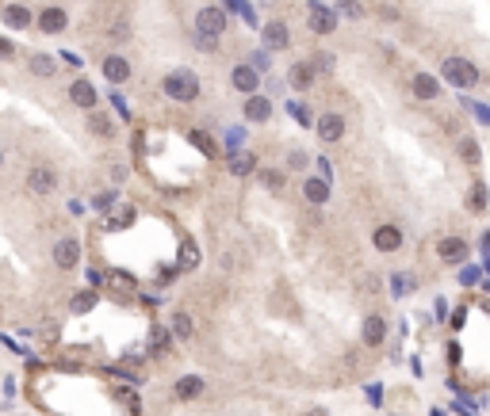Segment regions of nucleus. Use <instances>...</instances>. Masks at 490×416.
<instances>
[{
    "instance_id": "a878e982",
    "label": "nucleus",
    "mask_w": 490,
    "mask_h": 416,
    "mask_svg": "<svg viewBox=\"0 0 490 416\" xmlns=\"http://www.w3.org/2000/svg\"><path fill=\"white\" fill-rule=\"evenodd\" d=\"M180 268H184V271L200 268V248L191 245V241H184V245H180Z\"/></svg>"
},
{
    "instance_id": "72a5a7b5",
    "label": "nucleus",
    "mask_w": 490,
    "mask_h": 416,
    "mask_svg": "<svg viewBox=\"0 0 490 416\" xmlns=\"http://www.w3.org/2000/svg\"><path fill=\"white\" fill-rule=\"evenodd\" d=\"M150 348H153V351H165V348H169V333H165V328H153Z\"/></svg>"
},
{
    "instance_id": "a211bd4d",
    "label": "nucleus",
    "mask_w": 490,
    "mask_h": 416,
    "mask_svg": "<svg viewBox=\"0 0 490 416\" xmlns=\"http://www.w3.org/2000/svg\"><path fill=\"white\" fill-rule=\"evenodd\" d=\"M414 96L417 99H437L440 96V81H437V77H429V73H417L414 77Z\"/></svg>"
},
{
    "instance_id": "7ed1b4c3",
    "label": "nucleus",
    "mask_w": 490,
    "mask_h": 416,
    "mask_svg": "<svg viewBox=\"0 0 490 416\" xmlns=\"http://www.w3.org/2000/svg\"><path fill=\"white\" fill-rule=\"evenodd\" d=\"M226 31V12L223 8H200L196 12V34L203 39H218Z\"/></svg>"
},
{
    "instance_id": "39448f33",
    "label": "nucleus",
    "mask_w": 490,
    "mask_h": 416,
    "mask_svg": "<svg viewBox=\"0 0 490 416\" xmlns=\"http://www.w3.org/2000/svg\"><path fill=\"white\" fill-rule=\"evenodd\" d=\"M27 188H31L35 195H50V191L58 188V172H54L50 164H35V168L27 172Z\"/></svg>"
},
{
    "instance_id": "2eb2a0df",
    "label": "nucleus",
    "mask_w": 490,
    "mask_h": 416,
    "mask_svg": "<svg viewBox=\"0 0 490 416\" xmlns=\"http://www.w3.org/2000/svg\"><path fill=\"white\" fill-rule=\"evenodd\" d=\"M288 42H291L288 23H280V19L265 23V46H268V50H288Z\"/></svg>"
},
{
    "instance_id": "bb28decb",
    "label": "nucleus",
    "mask_w": 490,
    "mask_h": 416,
    "mask_svg": "<svg viewBox=\"0 0 490 416\" xmlns=\"http://www.w3.org/2000/svg\"><path fill=\"white\" fill-rule=\"evenodd\" d=\"M257 176H261V184H265L268 191H283V172H276V168H261Z\"/></svg>"
},
{
    "instance_id": "9b49d317",
    "label": "nucleus",
    "mask_w": 490,
    "mask_h": 416,
    "mask_svg": "<svg viewBox=\"0 0 490 416\" xmlns=\"http://www.w3.org/2000/svg\"><path fill=\"white\" fill-rule=\"evenodd\" d=\"M372 241H375L379 252H399V248H402V229L399 226H379Z\"/></svg>"
},
{
    "instance_id": "f257e3e1",
    "label": "nucleus",
    "mask_w": 490,
    "mask_h": 416,
    "mask_svg": "<svg viewBox=\"0 0 490 416\" xmlns=\"http://www.w3.org/2000/svg\"><path fill=\"white\" fill-rule=\"evenodd\" d=\"M161 88H165V96L176 99V103H191V99L200 96V77L191 73V69H173V73L161 81Z\"/></svg>"
},
{
    "instance_id": "c03bdc74",
    "label": "nucleus",
    "mask_w": 490,
    "mask_h": 416,
    "mask_svg": "<svg viewBox=\"0 0 490 416\" xmlns=\"http://www.w3.org/2000/svg\"><path fill=\"white\" fill-rule=\"evenodd\" d=\"M460 279H464V283H475V279H479V271H475V268H464V275H460Z\"/></svg>"
},
{
    "instance_id": "a19ab883",
    "label": "nucleus",
    "mask_w": 490,
    "mask_h": 416,
    "mask_svg": "<svg viewBox=\"0 0 490 416\" xmlns=\"http://www.w3.org/2000/svg\"><path fill=\"white\" fill-rule=\"evenodd\" d=\"M249 66L257 69V73H261V69H268V54H265V50H257V54H253V61H249Z\"/></svg>"
},
{
    "instance_id": "9d476101",
    "label": "nucleus",
    "mask_w": 490,
    "mask_h": 416,
    "mask_svg": "<svg viewBox=\"0 0 490 416\" xmlns=\"http://www.w3.org/2000/svg\"><path fill=\"white\" fill-rule=\"evenodd\" d=\"M245 119H249V123H268V119H272V99L257 96V92L245 96Z\"/></svg>"
},
{
    "instance_id": "cd10ccee",
    "label": "nucleus",
    "mask_w": 490,
    "mask_h": 416,
    "mask_svg": "<svg viewBox=\"0 0 490 416\" xmlns=\"http://www.w3.org/2000/svg\"><path fill=\"white\" fill-rule=\"evenodd\" d=\"M471 210L475 214L487 210V184H482V180H475V188H471Z\"/></svg>"
},
{
    "instance_id": "c85d7f7f",
    "label": "nucleus",
    "mask_w": 490,
    "mask_h": 416,
    "mask_svg": "<svg viewBox=\"0 0 490 416\" xmlns=\"http://www.w3.org/2000/svg\"><path fill=\"white\" fill-rule=\"evenodd\" d=\"M173 336H180V340H188V336H191V317H188V313H176V317H173Z\"/></svg>"
},
{
    "instance_id": "c9c22d12",
    "label": "nucleus",
    "mask_w": 490,
    "mask_h": 416,
    "mask_svg": "<svg viewBox=\"0 0 490 416\" xmlns=\"http://www.w3.org/2000/svg\"><path fill=\"white\" fill-rule=\"evenodd\" d=\"M108 283L115 286V290H134V279L131 275H108Z\"/></svg>"
},
{
    "instance_id": "5701e85b",
    "label": "nucleus",
    "mask_w": 490,
    "mask_h": 416,
    "mask_svg": "<svg viewBox=\"0 0 490 416\" xmlns=\"http://www.w3.org/2000/svg\"><path fill=\"white\" fill-rule=\"evenodd\" d=\"M4 23L8 27H31V12H27L23 4H8V8H4Z\"/></svg>"
},
{
    "instance_id": "f704fd0d",
    "label": "nucleus",
    "mask_w": 490,
    "mask_h": 416,
    "mask_svg": "<svg viewBox=\"0 0 490 416\" xmlns=\"http://www.w3.org/2000/svg\"><path fill=\"white\" fill-rule=\"evenodd\" d=\"M92 206H96V210H108V206H115V191H100V195L92 199Z\"/></svg>"
},
{
    "instance_id": "f03ea898",
    "label": "nucleus",
    "mask_w": 490,
    "mask_h": 416,
    "mask_svg": "<svg viewBox=\"0 0 490 416\" xmlns=\"http://www.w3.org/2000/svg\"><path fill=\"white\" fill-rule=\"evenodd\" d=\"M440 73H444L449 84H456V88H475V84H479V69H475L467 57H444Z\"/></svg>"
},
{
    "instance_id": "dca6fc26",
    "label": "nucleus",
    "mask_w": 490,
    "mask_h": 416,
    "mask_svg": "<svg viewBox=\"0 0 490 416\" xmlns=\"http://www.w3.org/2000/svg\"><path fill=\"white\" fill-rule=\"evenodd\" d=\"M437 256H440V260H449V264H456V260H464V256H467V245L460 241V237H440Z\"/></svg>"
},
{
    "instance_id": "6e6552de",
    "label": "nucleus",
    "mask_w": 490,
    "mask_h": 416,
    "mask_svg": "<svg viewBox=\"0 0 490 416\" xmlns=\"http://www.w3.org/2000/svg\"><path fill=\"white\" fill-rule=\"evenodd\" d=\"M230 84L241 92V96H253V92L261 88V73L253 66H234V73H230Z\"/></svg>"
},
{
    "instance_id": "393cba45",
    "label": "nucleus",
    "mask_w": 490,
    "mask_h": 416,
    "mask_svg": "<svg viewBox=\"0 0 490 416\" xmlns=\"http://www.w3.org/2000/svg\"><path fill=\"white\" fill-rule=\"evenodd\" d=\"M131 221H134V210H131V206H119L111 218H104V229H111V233H115V229H126Z\"/></svg>"
},
{
    "instance_id": "2f4dec72",
    "label": "nucleus",
    "mask_w": 490,
    "mask_h": 416,
    "mask_svg": "<svg viewBox=\"0 0 490 416\" xmlns=\"http://www.w3.org/2000/svg\"><path fill=\"white\" fill-rule=\"evenodd\" d=\"M291 115H295V123H299V126H310V123H314V115H310V107L291 103Z\"/></svg>"
},
{
    "instance_id": "ddd939ff",
    "label": "nucleus",
    "mask_w": 490,
    "mask_h": 416,
    "mask_svg": "<svg viewBox=\"0 0 490 416\" xmlns=\"http://www.w3.org/2000/svg\"><path fill=\"white\" fill-rule=\"evenodd\" d=\"M104 77H108L111 84H123L126 77H131V61H126L123 54H108L104 57Z\"/></svg>"
},
{
    "instance_id": "79ce46f5",
    "label": "nucleus",
    "mask_w": 490,
    "mask_h": 416,
    "mask_svg": "<svg viewBox=\"0 0 490 416\" xmlns=\"http://www.w3.org/2000/svg\"><path fill=\"white\" fill-rule=\"evenodd\" d=\"M126 34H131V27H126V23H115V27H111V39H126Z\"/></svg>"
},
{
    "instance_id": "ea45409f",
    "label": "nucleus",
    "mask_w": 490,
    "mask_h": 416,
    "mask_svg": "<svg viewBox=\"0 0 490 416\" xmlns=\"http://www.w3.org/2000/svg\"><path fill=\"white\" fill-rule=\"evenodd\" d=\"M12 57H16V46L8 39H0V61H12Z\"/></svg>"
},
{
    "instance_id": "7c9ffc66",
    "label": "nucleus",
    "mask_w": 490,
    "mask_h": 416,
    "mask_svg": "<svg viewBox=\"0 0 490 416\" xmlns=\"http://www.w3.org/2000/svg\"><path fill=\"white\" fill-rule=\"evenodd\" d=\"M92 306H96V294H92V290H81V294L73 298V310H77V313H88Z\"/></svg>"
},
{
    "instance_id": "a18cd8bd",
    "label": "nucleus",
    "mask_w": 490,
    "mask_h": 416,
    "mask_svg": "<svg viewBox=\"0 0 490 416\" xmlns=\"http://www.w3.org/2000/svg\"><path fill=\"white\" fill-rule=\"evenodd\" d=\"M310 416H326V413H322V408H314V413H310Z\"/></svg>"
},
{
    "instance_id": "f8f14e48",
    "label": "nucleus",
    "mask_w": 490,
    "mask_h": 416,
    "mask_svg": "<svg viewBox=\"0 0 490 416\" xmlns=\"http://www.w3.org/2000/svg\"><path fill=\"white\" fill-rule=\"evenodd\" d=\"M69 27V16L62 8H42L39 12V31H46V34H62Z\"/></svg>"
},
{
    "instance_id": "473e14b6",
    "label": "nucleus",
    "mask_w": 490,
    "mask_h": 416,
    "mask_svg": "<svg viewBox=\"0 0 490 416\" xmlns=\"http://www.w3.org/2000/svg\"><path fill=\"white\" fill-rule=\"evenodd\" d=\"M337 8L345 12V16H349V19H360V16H364V8H360L357 0H337Z\"/></svg>"
},
{
    "instance_id": "58836bf2",
    "label": "nucleus",
    "mask_w": 490,
    "mask_h": 416,
    "mask_svg": "<svg viewBox=\"0 0 490 416\" xmlns=\"http://www.w3.org/2000/svg\"><path fill=\"white\" fill-rule=\"evenodd\" d=\"M390 290H395V294H406V290H410V279H406V275H395V279H390Z\"/></svg>"
},
{
    "instance_id": "e433bc0d",
    "label": "nucleus",
    "mask_w": 490,
    "mask_h": 416,
    "mask_svg": "<svg viewBox=\"0 0 490 416\" xmlns=\"http://www.w3.org/2000/svg\"><path fill=\"white\" fill-rule=\"evenodd\" d=\"M314 69H322V73H333V54H314Z\"/></svg>"
},
{
    "instance_id": "aec40b11",
    "label": "nucleus",
    "mask_w": 490,
    "mask_h": 416,
    "mask_svg": "<svg viewBox=\"0 0 490 416\" xmlns=\"http://www.w3.org/2000/svg\"><path fill=\"white\" fill-rule=\"evenodd\" d=\"M383 336H387V325H383V317H375V313H372V317L364 321V344H368V348H379Z\"/></svg>"
},
{
    "instance_id": "37998d69",
    "label": "nucleus",
    "mask_w": 490,
    "mask_h": 416,
    "mask_svg": "<svg viewBox=\"0 0 490 416\" xmlns=\"http://www.w3.org/2000/svg\"><path fill=\"white\" fill-rule=\"evenodd\" d=\"M288 164H291V168H303V164H307V157H303V153H291Z\"/></svg>"
},
{
    "instance_id": "4be33fe9",
    "label": "nucleus",
    "mask_w": 490,
    "mask_h": 416,
    "mask_svg": "<svg viewBox=\"0 0 490 416\" xmlns=\"http://www.w3.org/2000/svg\"><path fill=\"white\" fill-rule=\"evenodd\" d=\"M88 130L96 134V138H111V134H115V123H111L108 115L92 111V115H88Z\"/></svg>"
},
{
    "instance_id": "49530a36",
    "label": "nucleus",
    "mask_w": 490,
    "mask_h": 416,
    "mask_svg": "<svg viewBox=\"0 0 490 416\" xmlns=\"http://www.w3.org/2000/svg\"><path fill=\"white\" fill-rule=\"evenodd\" d=\"M0 164H4V153H0Z\"/></svg>"
},
{
    "instance_id": "412c9836",
    "label": "nucleus",
    "mask_w": 490,
    "mask_h": 416,
    "mask_svg": "<svg viewBox=\"0 0 490 416\" xmlns=\"http://www.w3.org/2000/svg\"><path fill=\"white\" fill-rule=\"evenodd\" d=\"M257 168V157L245 149V153H230V172L234 176H249V172Z\"/></svg>"
},
{
    "instance_id": "423d86ee",
    "label": "nucleus",
    "mask_w": 490,
    "mask_h": 416,
    "mask_svg": "<svg viewBox=\"0 0 490 416\" xmlns=\"http://www.w3.org/2000/svg\"><path fill=\"white\" fill-rule=\"evenodd\" d=\"M54 264H58L62 271H73L77 264H81V241H77V237H62L58 245H54Z\"/></svg>"
},
{
    "instance_id": "4c0bfd02",
    "label": "nucleus",
    "mask_w": 490,
    "mask_h": 416,
    "mask_svg": "<svg viewBox=\"0 0 490 416\" xmlns=\"http://www.w3.org/2000/svg\"><path fill=\"white\" fill-rule=\"evenodd\" d=\"M464 161H467V164H475V161H479V146H475L471 138H464Z\"/></svg>"
},
{
    "instance_id": "c756f323",
    "label": "nucleus",
    "mask_w": 490,
    "mask_h": 416,
    "mask_svg": "<svg viewBox=\"0 0 490 416\" xmlns=\"http://www.w3.org/2000/svg\"><path fill=\"white\" fill-rule=\"evenodd\" d=\"M188 138L196 141V146H200V149H203V153H207V157H215V153H218V146H215V141H211V138H207V134H203V130H191Z\"/></svg>"
},
{
    "instance_id": "1a4fd4ad",
    "label": "nucleus",
    "mask_w": 490,
    "mask_h": 416,
    "mask_svg": "<svg viewBox=\"0 0 490 416\" xmlns=\"http://www.w3.org/2000/svg\"><path fill=\"white\" fill-rule=\"evenodd\" d=\"M303 199L314 203V206L330 203V180H326V176H307V180H303Z\"/></svg>"
},
{
    "instance_id": "4468645a",
    "label": "nucleus",
    "mask_w": 490,
    "mask_h": 416,
    "mask_svg": "<svg viewBox=\"0 0 490 416\" xmlns=\"http://www.w3.org/2000/svg\"><path fill=\"white\" fill-rule=\"evenodd\" d=\"M310 84H314V66H310V61H295V66H291V73H288V88L307 92Z\"/></svg>"
},
{
    "instance_id": "20e7f679",
    "label": "nucleus",
    "mask_w": 490,
    "mask_h": 416,
    "mask_svg": "<svg viewBox=\"0 0 490 416\" xmlns=\"http://www.w3.org/2000/svg\"><path fill=\"white\" fill-rule=\"evenodd\" d=\"M310 8V31L314 34H333L337 31V8H326L322 0H307Z\"/></svg>"
},
{
    "instance_id": "b1692460",
    "label": "nucleus",
    "mask_w": 490,
    "mask_h": 416,
    "mask_svg": "<svg viewBox=\"0 0 490 416\" xmlns=\"http://www.w3.org/2000/svg\"><path fill=\"white\" fill-rule=\"evenodd\" d=\"M54 69H58V61H54L50 54H31V73L35 77H54Z\"/></svg>"
},
{
    "instance_id": "f3484780",
    "label": "nucleus",
    "mask_w": 490,
    "mask_h": 416,
    "mask_svg": "<svg viewBox=\"0 0 490 416\" xmlns=\"http://www.w3.org/2000/svg\"><path fill=\"white\" fill-rule=\"evenodd\" d=\"M69 99H73L77 107H88L92 111V107H96V88H92L88 81H73L69 84Z\"/></svg>"
},
{
    "instance_id": "6ab92c4d",
    "label": "nucleus",
    "mask_w": 490,
    "mask_h": 416,
    "mask_svg": "<svg viewBox=\"0 0 490 416\" xmlns=\"http://www.w3.org/2000/svg\"><path fill=\"white\" fill-rule=\"evenodd\" d=\"M203 393V378L200 375H184L180 382H176V397L180 401H196Z\"/></svg>"
},
{
    "instance_id": "0eeeda50",
    "label": "nucleus",
    "mask_w": 490,
    "mask_h": 416,
    "mask_svg": "<svg viewBox=\"0 0 490 416\" xmlns=\"http://www.w3.org/2000/svg\"><path fill=\"white\" fill-rule=\"evenodd\" d=\"M314 126H318V138H322V141H330V146H333V141H341V138H345V119H341L337 111H326V115H318V119H314Z\"/></svg>"
}]
</instances>
